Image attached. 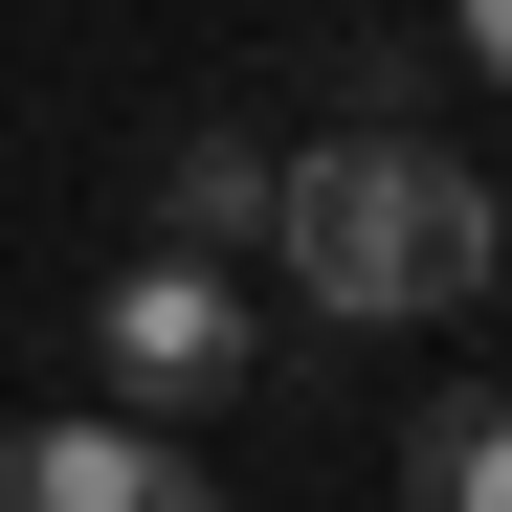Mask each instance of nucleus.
Instances as JSON below:
<instances>
[{
    "label": "nucleus",
    "instance_id": "nucleus-1",
    "mask_svg": "<svg viewBox=\"0 0 512 512\" xmlns=\"http://www.w3.org/2000/svg\"><path fill=\"white\" fill-rule=\"evenodd\" d=\"M268 268H290V312H334V334H446V312L512 268V201L468 179L446 134H312L290 201H268Z\"/></svg>",
    "mask_w": 512,
    "mask_h": 512
},
{
    "label": "nucleus",
    "instance_id": "nucleus-2",
    "mask_svg": "<svg viewBox=\"0 0 512 512\" xmlns=\"http://www.w3.org/2000/svg\"><path fill=\"white\" fill-rule=\"evenodd\" d=\"M90 379H112V423H201V401H245V379H268V312H245V268H201V245H134V268H112V312H90Z\"/></svg>",
    "mask_w": 512,
    "mask_h": 512
},
{
    "label": "nucleus",
    "instance_id": "nucleus-3",
    "mask_svg": "<svg viewBox=\"0 0 512 512\" xmlns=\"http://www.w3.org/2000/svg\"><path fill=\"white\" fill-rule=\"evenodd\" d=\"M0 512H223L201 468H179V423H0Z\"/></svg>",
    "mask_w": 512,
    "mask_h": 512
},
{
    "label": "nucleus",
    "instance_id": "nucleus-4",
    "mask_svg": "<svg viewBox=\"0 0 512 512\" xmlns=\"http://www.w3.org/2000/svg\"><path fill=\"white\" fill-rule=\"evenodd\" d=\"M268 156H245V134H179V156H156V245H201V268H245V245H268Z\"/></svg>",
    "mask_w": 512,
    "mask_h": 512
},
{
    "label": "nucleus",
    "instance_id": "nucleus-5",
    "mask_svg": "<svg viewBox=\"0 0 512 512\" xmlns=\"http://www.w3.org/2000/svg\"><path fill=\"white\" fill-rule=\"evenodd\" d=\"M401 512H512V401L490 379H446V401L401 423Z\"/></svg>",
    "mask_w": 512,
    "mask_h": 512
},
{
    "label": "nucleus",
    "instance_id": "nucleus-6",
    "mask_svg": "<svg viewBox=\"0 0 512 512\" xmlns=\"http://www.w3.org/2000/svg\"><path fill=\"white\" fill-rule=\"evenodd\" d=\"M468 67H490V90H512V0H468Z\"/></svg>",
    "mask_w": 512,
    "mask_h": 512
}]
</instances>
